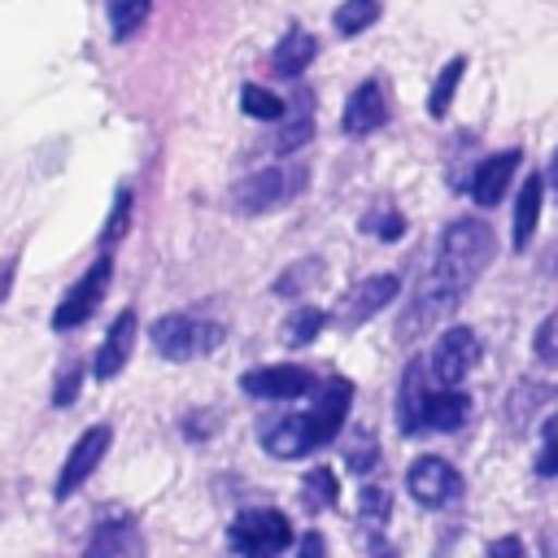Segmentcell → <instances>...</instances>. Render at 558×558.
<instances>
[{
  "mask_svg": "<svg viewBox=\"0 0 558 558\" xmlns=\"http://www.w3.org/2000/svg\"><path fill=\"white\" fill-rule=\"evenodd\" d=\"M493 253H497V235H493L488 222H480V218H458V222H449L445 235H440L436 262H432L423 288H418V296H414V305H410V318L401 323V336H414V331H423L432 318L449 314V310L466 296V288L484 275V266L493 262Z\"/></svg>",
  "mask_w": 558,
  "mask_h": 558,
  "instance_id": "6da1fadb",
  "label": "cell"
},
{
  "mask_svg": "<svg viewBox=\"0 0 558 558\" xmlns=\"http://www.w3.org/2000/svg\"><path fill=\"white\" fill-rule=\"evenodd\" d=\"M227 327L214 323V318H196V314H161L153 327H148V344L157 349V357L166 362H192V357H205L222 344Z\"/></svg>",
  "mask_w": 558,
  "mask_h": 558,
  "instance_id": "7a4b0ae2",
  "label": "cell"
},
{
  "mask_svg": "<svg viewBox=\"0 0 558 558\" xmlns=\"http://www.w3.org/2000/svg\"><path fill=\"white\" fill-rule=\"evenodd\" d=\"M227 545L235 558H279L292 549V523L275 506H253L231 519Z\"/></svg>",
  "mask_w": 558,
  "mask_h": 558,
  "instance_id": "3957f363",
  "label": "cell"
},
{
  "mask_svg": "<svg viewBox=\"0 0 558 558\" xmlns=\"http://www.w3.org/2000/svg\"><path fill=\"white\" fill-rule=\"evenodd\" d=\"M301 187H305V166H266V170L244 174L227 192V205L235 214H266V209L283 205V201H292Z\"/></svg>",
  "mask_w": 558,
  "mask_h": 558,
  "instance_id": "277c9868",
  "label": "cell"
},
{
  "mask_svg": "<svg viewBox=\"0 0 558 558\" xmlns=\"http://www.w3.org/2000/svg\"><path fill=\"white\" fill-rule=\"evenodd\" d=\"M109 279H113V257L100 253V257L70 283V292L57 301V310H52V331L83 327V323L100 310V301H105V292H109Z\"/></svg>",
  "mask_w": 558,
  "mask_h": 558,
  "instance_id": "5b68a950",
  "label": "cell"
},
{
  "mask_svg": "<svg viewBox=\"0 0 558 558\" xmlns=\"http://www.w3.org/2000/svg\"><path fill=\"white\" fill-rule=\"evenodd\" d=\"M109 445H113V427L109 423H96V427H87L74 445H70V453H65V462H61V471H57V484H52V497L57 501H70L87 480H92V471L105 462V453H109Z\"/></svg>",
  "mask_w": 558,
  "mask_h": 558,
  "instance_id": "8992f818",
  "label": "cell"
},
{
  "mask_svg": "<svg viewBox=\"0 0 558 558\" xmlns=\"http://www.w3.org/2000/svg\"><path fill=\"white\" fill-rule=\"evenodd\" d=\"M475 362H480L475 331L471 327H449V331H440V340H436V349L427 357V371H432V379L440 388H453V384H462L471 375Z\"/></svg>",
  "mask_w": 558,
  "mask_h": 558,
  "instance_id": "52a82bcc",
  "label": "cell"
},
{
  "mask_svg": "<svg viewBox=\"0 0 558 558\" xmlns=\"http://www.w3.org/2000/svg\"><path fill=\"white\" fill-rule=\"evenodd\" d=\"M240 388L248 397H262V401H292V397H310L318 388V379L305 366L279 362V366H253V371H244L240 375Z\"/></svg>",
  "mask_w": 558,
  "mask_h": 558,
  "instance_id": "ba28073f",
  "label": "cell"
},
{
  "mask_svg": "<svg viewBox=\"0 0 558 558\" xmlns=\"http://www.w3.org/2000/svg\"><path fill=\"white\" fill-rule=\"evenodd\" d=\"M349 405H353V384L349 379L331 375V379H323L314 388V405L305 410L310 432H314V449H323V445H331L340 436V427L349 418Z\"/></svg>",
  "mask_w": 558,
  "mask_h": 558,
  "instance_id": "9c48e42d",
  "label": "cell"
},
{
  "mask_svg": "<svg viewBox=\"0 0 558 558\" xmlns=\"http://www.w3.org/2000/svg\"><path fill=\"white\" fill-rule=\"evenodd\" d=\"M405 488H410V497L418 506L440 510V506H449V501L462 497V475L445 458H414L410 471H405Z\"/></svg>",
  "mask_w": 558,
  "mask_h": 558,
  "instance_id": "30bf717a",
  "label": "cell"
},
{
  "mask_svg": "<svg viewBox=\"0 0 558 558\" xmlns=\"http://www.w3.org/2000/svg\"><path fill=\"white\" fill-rule=\"evenodd\" d=\"M401 292V279L397 275H366V279H357L344 296H340V305H336V323L340 327H362L371 314H379L392 296Z\"/></svg>",
  "mask_w": 558,
  "mask_h": 558,
  "instance_id": "8fae6325",
  "label": "cell"
},
{
  "mask_svg": "<svg viewBox=\"0 0 558 558\" xmlns=\"http://www.w3.org/2000/svg\"><path fill=\"white\" fill-rule=\"evenodd\" d=\"M83 558H144V532L131 514H105L92 536Z\"/></svg>",
  "mask_w": 558,
  "mask_h": 558,
  "instance_id": "7c38bea8",
  "label": "cell"
},
{
  "mask_svg": "<svg viewBox=\"0 0 558 558\" xmlns=\"http://www.w3.org/2000/svg\"><path fill=\"white\" fill-rule=\"evenodd\" d=\"M384 118H388V96H384L379 78H366V83H357L349 92L340 126H344V135H371V131L384 126Z\"/></svg>",
  "mask_w": 558,
  "mask_h": 558,
  "instance_id": "4fadbf2b",
  "label": "cell"
},
{
  "mask_svg": "<svg viewBox=\"0 0 558 558\" xmlns=\"http://www.w3.org/2000/svg\"><path fill=\"white\" fill-rule=\"evenodd\" d=\"M257 440L270 458H301L314 449V432H310V418L305 414H279V418H266L257 427Z\"/></svg>",
  "mask_w": 558,
  "mask_h": 558,
  "instance_id": "5bb4252c",
  "label": "cell"
},
{
  "mask_svg": "<svg viewBox=\"0 0 558 558\" xmlns=\"http://www.w3.org/2000/svg\"><path fill=\"white\" fill-rule=\"evenodd\" d=\"M131 344H135V310H122V314L109 323V331H105V340H100V349H96L92 375H96L100 384L113 379V375H122V366L131 362Z\"/></svg>",
  "mask_w": 558,
  "mask_h": 558,
  "instance_id": "9a60e30c",
  "label": "cell"
},
{
  "mask_svg": "<svg viewBox=\"0 0 558 558\" xmlns=\"http://www.w3.org/2000/svg\"><path fill=\"white\" fill-rule=\"evenodd\" d=\"M427 362H410L405 375H401V388H397V427L405 436L423 432V410H427V397H432V384H427Z\"/></svg>",
  "mask_w": 558,
  "mask_h": 558,
  "instance_id": "2e32d148",
  "label": "cell"
},
{
  "mask_svg": "<svg viewBox=\"0 0 558 558\" xmlns=\"http://www.w3.org/2000/svg\"><path fill=\"white\" fill-rule=\"evenodd\" d=\"M514 170H519V148H506V153L484 157L475 166V174H471V201L475 205H497L506 196V183H510Z\"/></svg>",
  "mask_w": 558,
  "mask_h": 558,
  "instance_id": "e0dca14e",
  "label": "cell"
},
{
  "mask_svg": "<svg viewBox=\"0 0 558 558\" xmlns=\"http://www.w3.org/2000/svg\"><path fill=\"white\" fill-rule=\"evenodd\" d=\"M471 418V397L458 388H432L423 410V432H458Z\"/></svg>",
  "mask_w": 558,
  "mask_h": 558,
  "instance_id": "ac0fdd59",
  "label": "cell"
},
{
  "mask_svg": "<svg viewBox=\"0 0 558 558\" xmlns=\"http://www.w3.org/2000/svg\"><path fill=\"white\" fill-rule=\"evenodd\" d=\"M314 57H318V39H314L310 31H301V26H292V31L275 44V57H270V61H275V74L296 78Z\"/></svg>",
  "mask_w": 558,
  "mask_h": 558,
  "instance_id": "d6986e66",
  "label": "cell"
},
{
  "mask_svg": "<svg viewBox=\"0 0 558 558\" xmlns=\"http://www.w3.org/2000/svg\"><path fill=\"white\" fill-rule=\"evenodd\" d=\"M541 201H545V179L527 174L523 187H519V201H514V231H510L514 248H527V240H532V231L541 222Z\"/></svg>",
  "mask_w": 558,
  "mask_h": 558,
  "instance_id": "ffe728a7",
  "label": "cell"
},
{
  "mask_svg": "<svg viewBox=\"0 0 558 558\" xmlns=\"http://www.w3.org/2000/svg\"><path fill=\"white\" fill-rule=\"evenodd\" d=\"M292 105H296V109H292V113H283V122H279L275 153H292V148H301V144L314 135V109H310V92H301Z\"/></svg>",
  "mask_w": 558,
  "mask_h": 558,
  "instance_id": "44dd1931",
  "label": "cell"
},
{
  "mask_svg": "<svg viewBox=\"0 0 558 558\" xmlns=\"http://www.w3.org/2000/svg\"><path fill=\"white\" fill-rule=\"evenodd\" d=\"M105 13H109V31H113V39L122 44V39H131V35L148 22L153 0H105Z\"/></svg>",
  "mask_w": 558,
  "mask_h": 558,
  "instance_id": "7402d4cb",
  "label": "cell"
},
{
  "mask_svg": "<svg viewBox=\"0 0 558 558\" xmlns=\"http://www.w3.org/2000/svg\"><path fill=\"white\" fill-rule=\"evenodd\" d=\"M240 109H244L248 118H257V122H283L288 100H279V96L266 92L262 83H244V87H240Z\"/></svg>",
  "mask_w": 558,
  "mask_h": 558,
  "instance_id": "603a6c76",
  "label": "cell"
},
{
  "mask_svg": "<svg viewBox=\"0 0 558 558\" xmlns=\"http://www.w3.org/2000/svg\"><path fill=\"white\" fill-rule=\"evenodd\" d=\"M462 70H466V57H453V61H445V70L436 74L432 96H427V113H432V118H445V113H449L453 92H458V83H462Z\"/></svg>",
  "mask_w": 558,
  "mask_h": 558,
  "instance_id": "cb8c5ba5",
  "label": "cell"
},
{
  "mask_svg": "<svg viewBox=\"0 0 558 558\" xmlns=\"http://www.w3.org/2000/svg\"><path fill=\"white\" fill-rule=\"evenodd\" d=\"M301 501H305V510H331L336 501H340V488H336V475L327 471V466H314L305 480H301Z\"/></svg>",
  "mask_w": 558,
  "mask_h": 558,
  "instance_id": "d4e9b609",
  "label": "cell"
},
{
  "mask_svg": "<svg viewBox=\"0 0 558 558\" xmlns=\"http://www.w3.org/2000/svg\"><path fill=\"white\" fill-rule=\"evenodd\" d=\"M375 17H379V0H344L331 13V26L349 39V35H362L366 26H375Z\"/></svg>",
  "mask_w": 558,
  "mask_h": 558,
  "instance_id": "484cf974",
  "label": "cell"
},
{
  "mask_svg": "<svg viewBox=\"0 0 558 558\" xmlns=\"http://www.w3.org/2000/svg\"><path fill=\"white\" fill-rule=\"evenodd\" d=\"M323 327H327V314H323L318 305H301V310L288 314V323H283V340H288V344H310Z\"/></svg>",
  "mask_w": 558,
  "mask_h": 558,
  "instance_id": "4316f807",
  "label": "cell"
},
{
  "mask_svg": "<svg viewBox=\"0 0 558 558\" xmlns=\"http://www.w3.org/2000/svg\"><path fill=\"white\" fill-rule=\"evenodd\" d=\"M310 275H323V262H314V257H305V262H296V266H288L279 279H275V292L279 296H296V292H305L314 279Z\"/></svg>",
  "mask_w": 558,
  "mask_h": 558,
  "instance_id": "83f0119b",
  "label": "cell"
},
{
  "mask_svg": "<svg viewBox=\"0 0 558 558\" xmlns=\"http://www.w3.org/2000/svg\"><path fill=\"white\" fill-rule=\"evenodd\" d=\"M536 471H541V475H558V414H549V418H545V427H541Z\"/></svg>",
  "mask_w": 558,
  "mask_h": 558,
  "instance_id": "f1b7e54d",
  "label": "cell"
},
{
  "mask_svg": "<svg viewBox=\"0 0 558 558\" xmlns=\"http://www.w3.org/2000/svg\"><path fill=\"white\" fill-rule=\"evenodd\" d=\"M532 349H536V357H541L545 366H558V314H549V318L536 327Z\"/></svg>",
  "mask_w": 558,
  "mask_h": 558,
  "instance_id": "f546056e",
  "label": "cell"
},
{
  "mask_svg": "<svg viewBox=\"0 0 558 558\" xmlns=\"http://www.w3.org/2000/svg\"><path fill=\"white\" fill-rule=\"evenodd\" d=\"M362 231H371V235H379V240H397V235L405 231V218H401L397 209H384V214H366V218H362Z\"/></svg>",
  "mask_w": 558,
  "mask_h": 558,
  "instance_id": "4dcf8cb0",
  "label": "cell"
},
{
  "mask_svg": "<svg viewBox=\"0 0 558 558\" xmlns=\"http://www.w3.org/2000/svg\"><path fill=\"white\" fill-rule=\"evenodd\" d=\"M384 519H388V493H384L379 484H366V488H362V523L379 527Z\"/></svg>",
  "mask_w": 558,
  "mask_h": 558,
  "instance_id": "1f68e13d",
  "label": "cell"
},
{
  "mask_svg": "<svg viewBox=\"0 0 558 558\" xmlns=\"http://www.w3.org/2000/svg\"><path fill=\"white\" fill-rule=\"evenodd\" d=\"M126 222H131V187H118V196H113V218H109V227H105V244H113V240L126 231Z\"/></svg>",
  "mask_w": 558,
  "mask_h": 558,
  "instance_id": "d6a6232c",
  "label": "cell"
},
{
  "mask_svg": "<svg viewBox=\"0 0 558 558\" xmlns=\"http://www.w3.org/2000/svg\"><path fill=\"white\" fill-rule=\"evenodd\" d=\"M78 384H83V366L70 362V371H61V379H57V388H52V405L65 410V405L78 397Z\"/></svg>",
  "mask_w": 558,
  "mask_h": 558,
  "instance_id": "836d02e7",
  "label": "cell"
},
{
  "mask_svg": "<svg viewBox=\"0 0 558 558\" xmlns=\"http://www.w3.org/2000/svg\"><path fill=\"white\" fill-rule=\"evenodd\" d=\"M484 558H523V541L519 536H497Z\"/></svg>",
  "mask_w": 558,
  "mask_h": 558,
  "instance_id": "e575fe53",
  "label": "cell"
},
{
  "mask_svg": "<svg viewBox=\"0 0 558 558\" xmlns=\"http://www.w3.org/2000/svg\"><path fill=\"white\" fill-rule=\"evenodd\" d=\"M292 558H327V541L318 536V532H305L301 541H296V554Z\"/></svg>",
  "mask_w": 558,
  "mask_h": 558,
  "instance_id": "d590c367",
  "label": "cell"
},
{
  "mask_svg": "<svg viewBox=\"0 0 558 558\" xmlns=\"http://www.w3.org/2000/svg\"><path fill=\"white\" fill-rule=\"evenodd\" d=\"M371 466H375V445H371V440L353 445V449H349V471H371Z\"/></svg>",
  "mask_w": 558,
  "mask_h": 558,
  "instance_id": "8d00e7d4",
  "label": "cell"
},
{
  "mask_svg": "<svg viewBox=\"0 0 558 558\" xmlns=\"http://www.w3.org/2000/svg\"><path fill=\"white\" fill-rule=\"evenodd\" d=\"M366 558H397V549H392L379 532H371V541H366Z\"/></svg>",
  "mask_w": 558,
  "mask_h": 558,
  "instance_id": "74e56055",
  "label": "cell"
},
{
  "mask_svg": "<svg viewBox=\"0 0 558 558\" xmlns=\"http://www.w3.org/2000/svg\"><path fill=\"white\" fill-rule=\"evenodd\" d=\"M13 275H17V262H13V257H4V262H0V301L13 292Z\"/></svg>",
  "mask_w": 558,
  "mask_h": 558,
  "instance_id": "f35d334b",
  "label": "cell"
},
{
  "mask_svg": "<svg viewBox=\"0 0 558 558\" xmlns=\"http://www.w3.org/2000/svg\"><path fill=\"white\" fill-rule=\"evenodd\" d=\"M549 179H554V192H558V153H554V161H549Z\"/></svg>",
  "mask_w": 558,
  "mask_h": 558,
  "instance_id": "ab89813d",
  "label": "cell"
}]
</instances>
